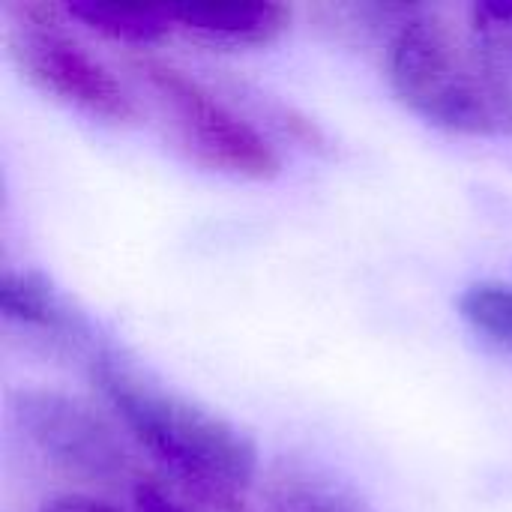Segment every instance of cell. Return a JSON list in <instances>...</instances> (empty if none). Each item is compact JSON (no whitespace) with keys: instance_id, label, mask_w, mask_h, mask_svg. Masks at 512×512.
I'll use <instances>...</instances> for the list:
<instances>
[{"instance_id":"cell-1","label":"cell","mask_w":512,"mask_h":512,"mask_svg":"<svg viewBox=\"0 0 512 512\" xmlns=\"http://www.w3.org/2000/svg\"><path fill=\"white\" fill-rule=\"evenodd\" d=\"M87 369L129 438L162 468V477L222 498H240L252 486L258 447L240 426L135 369L111 348H102Z\"/></svg>"},{"instance_id":"cell-2","label":"cell","mask_w":512,"mask_h":512,"mask_svg":"<svg viewBox=\"0 0 512 512\" xmlns=\"http://www.w3.org/2000/svg\"><path fill=\"white\" fill-rule=\"evenodd\" d=\"M387 81L420 120L471 138H510L512 87L480 57L468 30L435 9H411L387 48Z\"/></svg>"},{"instance_id":"cell-3","label":"cell","mask_w":512,"mask_h":512,"mask_svg":"<svg viewBox=\"0 0 512 512\" xmlns=\"http://www.w3.org/2000/svg\"><path fill=\"white\" fill-rule=\"evenodd\" d=\"M135 69L195 162L237 180H270L282 171V156L270 138L198 78L153 57L135 60Z\"/></svg>"},{"instance_id":"cell-4","label":"cell","mask_w":512,"mask_h":512,"mask_svg":"<svg viewBox=\"0 0 512 512\" xmlns=\"http://www.w3.org/2000/svg\"><path fill=\"white\" fill-rule=\"evenodd\" d=\"M9 15L15 18L6 30V48L30 84L93 120H135L138 111L132 93L81 39L63 27V6L21 3L9 6Z\"/></svg>"},{"instance_id":"cell-5","label":"cell","mask_w":512,"mask_h":512,"mask_svg":"<svg viewBox=\"0 0 512 512\" xmlns=\"http://www.w3.org/2000/svg\"><path fill=\"white\" fill-rule=\"evenodd\" d=\"M9 408L24 438L60 471L90 483H114L129 474L126 444L90 405L57 390H18Z\"/></svg>"},{"instance_id":"cell-6","label":"cell","mask_w":512,"mask_h":512,"mask_svg":"<svg viewBox=\"0 0 512 512\" xmlns=\"http://www.w3.org/2000/svg\"><path fill=\"white\" fill-rule=\"evenodd\" d=\"M0 315L6 324L39 333L42 339H51L60 348L84 354L87 363L102 351L87 318H81L39 270H3Z\"/></svg>"},{"instance_id":"cell-7","label":"cell","mask_w":512,"mask_h":512,"mask_svg":"<svg viewBox=\"0 0 512 512\" xmlns=\"http://www.w3.org/2000/svg\"><path fill=\"white\" fill-rule=\"evenodd\" d=\"M168 9L174 30L225 48L270 45L291 24V6L282 3H186Z\"/></svg>"},{"instance_id":"cell-8","label":"cell","mask_w":512,"mask_h":512,"mask_svg":"<svg viewBox=\"0 0 512 512\" xmlns=\"http://www.w3.org/2000/svg\"><path fill=\"white\" fill-rule=\"evenodd\" d=\"M267 495L270 512H372L354 486L312 465H279Z\"/></svg>"},{"instance_id":"cell-9","label":"cell","mask_w":512,"mask_h":512,"mask_svg":"<svg viewBox=\"0 0 512 512\" xmlns=\"http://www.w3.org/2000/svg\"><path fill=\"white\" fill-rule=\"evenodd\" d=\"M63 12L81 21L87 30L102 33L126 45H156L171 36L174 21L168 6H132V3H102V0H72Z\"/></svg>"},{"instance_id":"cell-10","label":"cell","mask_w":512,"mask_h":512,"mask_svg":"<svg viewBox=\"0 0 512 512\" xmlns=\"http://www.w3.org/2000/svg\"><path fill=\"white\" fill-rule=\"evenodd\" d=\"M456 309L474 336L512 357V285L474 282L459 294Z\"/></svg>"},{"instance_id":"cell-11","label":"cell","mask_w":512,"mask_h":512,"mask_svg":"<svg viewBox=\"0 0 512 512\" xmlns=\"http://www.w3.org/2000/svg\"><path fill=\"white\" fill-rule=\"evenodd\" d=\"M468 36L489 69L512 87V0L468 6Z\"/></svg>"},{"instance_id":"cell-12","label":"cell","mask_w":512,"mask_h":512,"mask_svg":"<svg viewBox=\"0 0 512 512\" xmlns=\"http://www.w3.org/2000/svg\"><path fill=\"white\" fill-rule=\"evenodd\" d=\"M135 512H249L240 498H222L186 489L168 477L138 480L132 489Z\"/></svg>"},{"instance_id":"cell-13","label":"cell","mask_w":512,"mask_h":512,"mask_svg":"<svg viewBox=\"0 0 512 512\" xmlns=\"http://www.w3.org/2000/svg\"><path fill=\"white\" fill-rule=\"evenodd\" d=\"M42 512H123L120 507L108 504V501H99V498H90V495H60V498H51Z\"/></svg>"}]
</instances>
